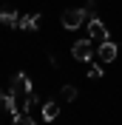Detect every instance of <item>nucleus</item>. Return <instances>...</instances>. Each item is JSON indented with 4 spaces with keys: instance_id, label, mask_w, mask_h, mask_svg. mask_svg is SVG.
Listing matches in <instances>:
<instances>
[{
    "instance_id": "10",
    "label": "nucleus",
    "mask_w": 122,
    "mask_h": 125,
    "mask_svg": "<svg viewBox=\"0 0 122 125\" xmlns=\"http://www.w3.org/2000/svg\"><path fill=\"white\" fill-rule=\"evenodd\" d=\"M11 125H37V122H34L29 114H20V117H14V119H11Z\"/></svg>"
},
{
    "instance_id": "6",
    "label": "nucleus",
    "mask_w": 122,
    "mask_h": 125,
    "mask_svg": "<svg viewBox=\"0 0 122 125\" xmlns=\"http://www.w3.org/2000/svg\"><path fill=\"white\" fill-rule=\"evenodd\" d=\"M17 20H20V14H17L11 6H6V9H0V23L6 26V29H17Z\"/></svg>"
},
{
    "instance_id": "11",
    "label": "nucleus",
    "mask_w": 122,
    "mask_h": 125,
    "mask_svg": "<svg viewBox=\"0 0 122 125\" xmlns=\"http://www.w3.org/2000/svg\"><path fill=\"white\" fill-rule=\"evenodd\" d=\"M88 77H91V80H99V77H102V68H99V65H88Z\"/></svg>"
},
{
    "instance_id": "3",
    "label": "nucleus",
    "mask_w": 122,
    "mask_h": 125,
    "mask_svg": "<svg viewBox=\"0 0 122 125\" xmlns=\"http://www.w3.org/2000/svg\"><path fill=\"white\" fill-rule=\"evenodd\" d=\"M71 54H74L77 60H85V62H88L94 54H97V48H94V40H91V37H88V40H77V43H74V48H71Z\"/></svg>"
},
{
    "instance_id": "2",
    "label": "nucleus",
    "mask_w": 122,
    "mask_h": 125,
    "mask_svg": "<svg viewBox=\"0 0 122 125\" xmlns=\"http://www.w3.org/2000/svg\"><path fill=\"white\" fill-rule=\"evenodd\" d=\"M9 91L14 94V97H29V94H34V85H31V80H29V74H14L11 77V88Z\"/></svg>"
},
{
    "instance_id": "1",
    "label": "nucleus",
    "mask_w": 122,
    "mask_h": 125,
    "mask_svg": "<svg viewBox=\"0 0 122 125\" xmlns=\"http://www.w3.org/2000/svg\"><path fill=\"white\" fill-rule=\"evenodd\" d=\"M85 20H88V11L85 9H68V11H62V29H68V31L80 29Z\"/></svg>"
},
{
    "instance_id": "8",
    "label": "nucleus",
    "mask_w": 122,
    "mask_h": 125,
    "mask_svg": "<svg viewBox=\"0 0 122 125\" xmlns=\"http://www.w3.org/2000/svg\"><path fill=\"white\" fill-rule=\"evenodd\" d=\"M37 23H40V14H20L17 29H23V31H37Z\"/></svg>"
},
{
    "instance_id": "9",
    "label": "nucleus",
    "mask_w": 122,
    "mask_h": 125,
    "mask_svg": "<svg viewBox=\"0 0 122 125\" xmlns=\"http://www.w3.org/2000/svg\"><path fill=\"white\" fill-rule=\"evenodd\" d=\"M77 94H80V91H77V85H62L60 88V97H62V100H77Z\"/></svg>"
},
{
    "instance_id": "7",
    "label": "nucleus",
    "mask_w": 122,
    "mask_h": 125,
    "mask_svg": "<svg viewBox=\"0 0 122 125\" xmlns=\"http://www.w3.org/2000/svg\"><path fill=\"white\" fill-rule=\"evenodd\" d=\"M40 114H43L46 122H54V119L60 117V102H43L40 105Z\"/></svg>"
},
{
    "instance_id": "12",
    "label": "nucleus",
    "mask_w": 122,
    "mask_h": 125,
    "mask_svg": "<svg viewBox=\"0 0 122 125\" xmlns=\"http://www.w3.org/2000/svg\"><path fill=\"white\" fill-rule=\"evenodd\" d=\"M94 9H97V0H88V3H85V11H88V17H94Z\"/></svg>"
},
{
    "instance_id": "5",
    "label": "nucleus",
    "mask_w": 122,
    "mask_h": 125,
    "mask_svg": "<svg viewBox=\"0 0 122 125\" xmlns=\"http://www.w3.org/2000/svg\"><path fill=\"white\" fill-rule=\"evenodd\" d=\"M116 51H119V48H116V43L105 40V43H99V48H97V57H99L102 62H114V60H116Z\"/></svg>"
},
{
    "instance_id": "4",
    "label": "nucleus",
    "mask_w": 122,
    "mask_h": 125,
    "mask_svg": "<svg viewBox=\"0 0 122 125\" xmlns=\"http://www.w3.org/2000/svg\"><path fill=\"white\" fill-rule=\"evenodd\" d=\"M88 31H91V40H97V43H105V40H111V37H108L105 23H102L99 17H91V20H88Z\"/></svg>"
}]
</instances>
